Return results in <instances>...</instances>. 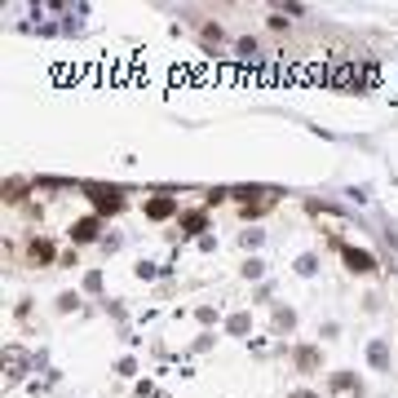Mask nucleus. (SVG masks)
<instances>
[{"instance_id":"obj_1","label":"nucleus","mask_w":398,"mask_h":398,"mask_svg":"<svg viewBox=\"0 0 398 398\" xmlns=\"http://www.w3.org/2000/svg\"><path fill=\"white\" fill-rule=\"evenodd\" d=\"M376 80V71L372 67H358V63H345V67H332L328 71V84L332 89H341V93H358L363 84Z\"/></svg>"},{"instance_id":"obj_2","label":"nucleus","mask_w":398,"mask_h":398,"mask_svg":"<svg viewBox=\"0 0 398 398\" xmlns=\"http://www.w3.org/2000/svg\"><path fill=\"white\" fill-rule=\"evenodd\" d=\"M27 367H31V354L22 345H9L5 349V385H18L22 376H27Z\"/></svg>"},{"instance_id":"obj_3","label":"nucleus","mask_w":398,"mask_h":398,"mask_svg":"<svg viewBox=\"0 0 398 398\" xmlns=\"http://www.w3.org/2000/svg\"><path fill=\"white\" fill-rule=\"evenodd\" d=\"M89 199L98 204V213H115L119 204H124V195H119L115 186H89Z\"/></svg>"},{"instance_id":"obj_4","label":"nucleus","mask_w":398,"mask_h":398,"mask_svg":"<svg viewBox=\"0 0 398 398\" xmlns=\"http://www.w3.org/2000/svg\"><path fill=\"white\" fill-rule=\"evenodd\" d=\"M173 213H177V199H168V195L147 199V217H151V222H164V217H173Z\"/></svg>"},{"instance_id":"obj_5","label":"nucleus","mask_w":398,"mask_h":398,"mask_svg":"<svg viewBox=\"0 0 398 398\" xmlns=\"http://www.w3.org/2000/svg\"><path fill=\"white\" fill-rule=\"evenodd\" d=\"M345 265H349L354 274H372V270H376L372 252H358V248H345Z\"/></svg>"},{"instance_id":"obj_6","label":"nucleus","mask_w":398,"mask_h":398,"mask_svg":"<svg viewBox=\"0 0 398 398\" xmlns=\"http://www.w3.org/2000/svg\"><path fill=\"white\" fill-rule=\"evenodd\" d=\"M71 239H76V244H93V239H98V217H80V222L71 226Z\"/></svg>"},{"instance_id":"obj_7","label":"nucleus","mask_w":398,"mask_h":398,"mask_svg":"<svg viewBox=\"0 0 398 398\" xmlns=\"http://www.w3.org/2000/svg\"><path fill=\"white\" fill-rule=\"evenodd\" d=\"M332 390L341 394V398H363V390L354 385V376H349V372H336V376H332Z\"/></svg>"},{"instance_id":"obj_8","label":"nucleus","mask_w":398,"mask_h":398,"mask_svg":"<svg viewBox=\"0 0 398 398\" xmlns=\"http://www.w3.org/2000/svg\"><path fill=\"white\" fill-rule=\"evenodd\" d=\"M27 257L40 265V261H53V244L49 239H31V248H27Z\"/></svg>"},{"instance_id":"obj_9","label":"nucleus","mask_w":398,"mask_h":398,"mask_svg":"<svg viewBox=\"0 0 398 398\" xmlns=\"http://www.w3.org/2000/svg\"><path fill=\"white\" fill-rule=\"evenodd\" d=\"M297 363L310 372V367H319V354H315V349H301V354H297Z\"/></svg>"},{"instance_id":"obj_10","label":"nucleus","mask_w":398,"mask_h":398,"mask_svg":"<svg viewBox=\"0 0 398 398\" xmlns=\"http://www.w3.org/2000/svg\"><path fill=\"white\" fill-rule=\"evenodd\" d=\"M204 226V213H186V235H195Z\"/></svg>"},{"instance_id":"obj_11","label":"nucleus","mask_w":398,"mask_h":398,"mask_svg":"<svg viewBox=\"0 0 398 398\" xmlns=\"http://www.w3.org/2000/svg\"><path fill=\"white\" fill-rule=\"evenodd\" d=\"M5 199H22V182H9L5 186Z\"/></svg>"},{"instance_id":"obj_12","label":"nucleus","mask_w":398,"mask_h":398,"mask_svg":"<svg viewBox=\"0 0 398 398\" xmlns=\"http://www.w3.org/2000/svg\"><path fill=\"white\" fill-rule=\"evenodd\" d=\"M231 332H248V315H235L231 319Z\"/></svg>"},{"instance_id":"obj_13","label":"nucleus","mask_w":398,"mask_h":398,"mask_svg":"<svg viewBox=\"0 0 398 398\" xmlns=\"http://www.w3.org/2000/svg\"><path fill=\"white\" fill-rule=\"evenodd\" d=\"M288 398H319V394H315V390H292Z\"/></svg>"}]
</instances>
